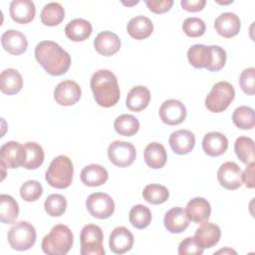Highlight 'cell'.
<instances>
[{
    "label": "cell",
    "instance_id": "6da1fadb",
    "mask_svg": "<svg viewBox=\"0 0 255 255\" xmlns=\"http://www.w3.org/2000/svg\"><path fill=\"white\" fill-rule=\"evenodd\" d=\"M35 58L42 68L52 76H61L68 72L71 57L59 44L53 41H42L35 48Z\"/></svg>",
    "mask_w": 255,
    "mask_h": 255
},
{
    "label": "cell",
    "instance_id": "7a4b0ae2",
    "mask_svg": "<svg viewBox=\"0 0 255 255\" xmlns=\"http://www.w3.org/2000/svg\"><path fill=\"white\" fill-rule=\"evenodd\" d=\"M90 86L96 103L104 108L115 106L121 97L116 75L110 70H98L91 78Z\"/></svg>",
    "mask_w": 255,
    "mask_h": 255
},
{
    "label": "cell",
    "instance_id": "3957f363",
    "mask_svg": "<svg viewBox=\"0 0 255 255\" xmlns=\"http://www.w3.org/2000/svg\"><path fill=\"white\" fill-rule=\"evenodd\" d=\"M187 59L194 68H205L208 71L217 72L220 71L226 63V52L220 46L195 44L188 49Z\"/></svg>",
    "mask_w": 255,
    "mask_h": 255
},
{
    "label": "cell",
    "instance_id": "277c9868",
    "mask_svg": "<svg viewBox=\"0 0 255 255\" xmlns=\"http://www.w3.org/2000/svg\"><path fill=\"white\" fill-rule=\"evenodd\" d=\"M73 233L64 224L55 225L42 240V250L48 255H65L73 246Z\"/></svg>",
    "mask_w": 255,
    "mask_h": 255
},
{
    "label": "cell",
    "instance_id": "5b68a950",
    "mask_svg": "<svg viewBox=\"0 0 255 255\" xmlns=\"http://www.w3.org/2000/svg\"><path fill=\"white\" fill-rule=\"evenodd\" d=\"M74 174L72 160L67 155L55 157L45 173V179L52 187L64 189L71 185Z\"/></svg>",
    "mask_w": 255,
    "mask_h": 255
},
{
    "label": "cell",
    "instance_id": "8992f818",
    "mask_svg": "<svg viewBox=\"0 0 255 255\" xmlns=\"http://www.w3.org/2000/svg\"><path fill=\"white\" fill-rule=\"evenodd\" d=\"M235 97L233 86L221 81L216 83L205 99V107L212 113H221L225 111L232 103Z\"/></svg>",
    "mask_w": 255,
    "mask_h": 255
},
{
    "label": "cell",
    "instance_id": "52a82bcc",
    "mask_svg": "<svg viewBox=\"0 0 255 255\" xmlns=\"http://www.w3.org/2000/svg\"><path fill=\"white\" fill-rule=\"evenodd\" d=\"M36 229L27 221H19L14 224L7 234L8 243L12 249L25 251L30 249L36 242Z\"/></svg>",
    "mask_w": 255,
    "mask_h": 255
},
{
    "label": "cell",
    "instance_id": "ba28073f",
    "mask_svg": "<svg viewBox=\"0 0 255 255\" xmlns=\"http://www.w3.org/2000/svg\"><path fill=\"white\" fill-rule=\"evenodd\" d=\"M82 255H104L103 246L104 233L100 226L96 224L85 225L80 233Z\"/></svg>",
    "mask_w": 255,
    "mask_h": 255
},
{
    "label": "cell",
    "instance_id": "9c48e42d",
    "mask_svg": "<svg viewBox=\"0 0 255 255\" xmlns=\"http://www.w3.org/2000/svg\"><path fill=\"white\" fill-rule=\"evenodd\" d=\"M108 156L110 161L116 166L127 167L134 161L136 151L132 143L123 140H115L109 145Z\"/></svg>",
    "mask_w": 255,
    "mask_h": 255
},
{
    "label": "cell",
    "instance_id": "30bf717a",
    "mask_svg": "<svg viewBox=\"0 0 255 255\" xmlns=\"http://www.w3.org/2000/svg\"><path fill=\"white\" fill-rule=\"evenodd\" d=\"M86 206L89 213L99 219H106L113 215L115 202L113 198L104 192H95L88 196Z\"/></svg>",
    "mask_w": 255,
    "mask_h": 255
},
{
    "label": "cell",
    "instance_id": "8fae6325",
    "mask_svg": "<svg viewBox=\"0 0 255 255\" xmlns=\"http://www.w3.org/2000/svg\"><path fill=\"white\" fill-rule=\"evenodd\" d=\"M26 159L24 144L10 140L2 144L0 149V163L4 168H17L23 166Z\"/></svg>",
    "mask_w": 255,
    "mask_h": 255
},
{
    "label": "cell",
    "instance_id": "7c38bea8",
    "mask_svg": "<svg viewBox=\"0 0 255 255\" xmlns=\"http://www.w3.org/2000/svg\"><path fill=\"white\" fill-rule=\"evenodd\" d=\"M160 120L168 126L181 124L186 118V108L178 100L170 99L164 101L159 108Z\"/></svg>",
    "mask_w": 255,
    "mask_h": 255
},
{
    "label": "cell",
    "instance_id": "4fadbf2b",
    "mask_svg": "<svg viewBox=\"0 0 255 255\" xmlns=\"http://www.w3.org/2000/svg\"><path fill=\"white\" fill-rule=\"evenodd\" d=\"M81 95L80 86L72 80H65L59 83L54 90L55 101L64 107L75 105L81 99Z\"/></svg>",
    "mask_w": 255,
    "mask_h": 255
},
{
    "label": "cell",
    "instance_id": "5bb4252c",
    "mask_svg": "<svg viewBox=\"0 0 255 255\" xmlns=\"http://www.w3.org/2000/svg\"><path fill=\"white\" fill-rule=\"evenodd\" d=\"M217 179L222 187L229 190H235L242 185L241 169L237 163L226 161L218 168Z\"/></svg>",
    "mask_w": 255,
    "mask_h": 255
},
{
    "label": "cell",
    "instance_id": "9a60e30c",
    "mask_svg": "<svg viewBox=\"0 0 255 255\" xmlns=\"http://www.w3.org/2000/svg\"><path fill=\"white\" fill-rule=\"evenodd\" d=\"M221 237V231L218 225L204 221L201 222V225L196 229L193 236L195 242L202 249H209L215 246Z\"/></svg>",
    "mask_w": 255,
    "mask_h": 255
},
{
    "label": "cell",
    "instance_id": "2e32d148",
    "mask_svg": "<svg viewBox=\"0 0 255 255\" xmlns=\"http://www.w3.org/2000/svg\"><path fill=\"white\" fill-rule=\"evenodd\" d=\"M109 245L110 249L115 254H124L131 249L133 245V235L127 227H116L110 235Z\"/></svg>",
    "mask_w": 255,
    "mask_h": 255
},
{
    "label": "cell",
    "instance_id": "e0dca14e",
    "mask_svg": "<svg viewBox=\"0 0 255 255\" xmlns=\"http://www.w3.org/2000/svg\"><path fill=\"white\" fill-rule=\"evenodd\" d=\"M241 27L239 17L232 12H224L220 14L214 21L216 32L224 38H232L236 36Z\"/></svg>",
    "mask_w": 255,
    "mask_h": 255
},
{
    "label": "cell",
    "instance_id": "ac0fdd59",
    "mask_svg": "<svg viewBox=\"0 0 255 255\" xmlns=\"http://www.w3.org/2000/svg\"><path fill=\"white\" fill-rule=\"evenodd\" d=\"M9 12L12 20L19 24H28L36 14L34 2L30 0H13L9 6Z\"/></svg>",
    "mask_w": 255,
    "mask_h": 255
},
{
    "label": "cell",
    "instance_id": "d6986e66",
    "mask_svg": "<svg viewBox=\"0 0 255 255\" xmlns=\"http://www.w3.org/2000/svg\"><path fill=\"white\" fill-rule=\"evenodd\" d=\"M94 47L102 56H113L119 52L121 48V40L117 34L111 31H104L99 33L95 38Z\"/></svg>",
    "mask_w": 255,
    "mask_h": 255
},
{
    "label": "cell",
    "instance_id": "ffe728a7",
    "mask_svg": "<svg viewBox=\"0 0 255 255\" xmlns=\"http://www.w3.org/2000/svg\"><path fill=\"white\" fill-rule=\"evenodd\" d=\"M169 145L176 154H186L195 145V135L188 129H178L173 131L168 139Z\"/></svg>",
    "mask_w": 255,
    "mask_h": 255
},
{
    "label": "cell",
    "instance_id": "44dd1931",
    "mask_svg": "<svg viewBox=\"0 0 255 255\" xmlns=\"http://www.w3.org/2000/svg\"><path fill=\"white\" fill-rule=\"evenodd\" d=\"M1 44L4 50L11 55H21L28 47L26 36L17 30H7L1 36Z\"/></svg>",
    "mask_w": 255,
    "mask_h": 255
},
{
    "label": "cell",
    "instance_id": "7402d4cb",
    "mask_svg": "<svg viewBox=\"0 0 255 255\" xmlns=\"http://www.w3.org/2000/svg\"><path fill=\"white\" fill-rule=\"evenodd\" d=\"M189 220L195 223L207 221L211 214L210 203L203 197H194L190 199L185 208Z\"/></svg>",
    "mask_w": 255,
    "mask_h": 255
},
{
    "label": "cell",
    "instance_id": "603a6c76",
    "mask_svg": "<svg viewBox=\"0 0 255 255\" xmlns=\"http://www.w3.org/2000/svg\"><path fill=\"white\" fill-rule=\"evenodd\" d=\"M202 148L210 156H219L227 150L228 139L219 131H210L202 139Z\"/></svg>",
    "mask_w": 255,
    "mask_h": 255
},
{
    "label": "cell",
    "instance_id": "cb8c5ba5",
    "mask_svg": "<svg viewBox=\"0 0 255 255\" xmlns=\"http://www.w3.org/2000/svg\"><path fill=\"white\" fill-rule=\"evenodd\" d=\"M163 223L170 233H181L188 227L189 219L185 209L181 207H173L165 213Z\"/></svg>",
    "mask_w": 255,
    "mask_h": 255
},
{
    "label": "cell",
    "instance_id": "d4e9b609",
    "mask_svg": "<svg viewBox=\"0 0 255 255\" xmlns=\"http://www.w3.org/2000/svg\"><path fill=\"white\" fill-rule=\"evenodd\" d=\"M149 101V90L144 86H135L128 92L126 99V106L132 112H140L148 106Z\"/></svg>",
    "mask_w": 255,
    "mask_h": 255
},
{
    "label": "cell",
    "instance_id": "484cf974",
    "mask_svg": "<svg viewBox=\"0 0 255 255\" xmlns=\"http://www.w3.org/2000/svg\"><path fill=\"white\" fill-rule=\"evenodd\" d=\"M80 175L82 182L91 187L103 185L109 178L108 170L104 166L95 163L85 166Z\"/></svg>",
    "mask_w": 255,
    "mask_h": 255
},
{
    "label": "cell",
    "instance_id": "4316f807",
    "mask_svg": "<svg viewBox=\"0 0 255 255\" xmlns=\"http://www.w3.org/2000/svg\"><path fill=\"white\" fill-rule=\"evenodd\" d=\"M92 31V24L88 20L82 18H77L70 21L65 28L67 38L74 42H82L87 40L91 36Z\"/></svg>",
    "mask_w": 255,
    "mask_h": 255
},
{
    "label": "cell",
    "instance_id": "83f0119b",
    "mask_svg": "<svg viewBox=\"0 0 255 255\" xmlns=\"http://www.w3.org/2000/svg\"><path fill=\"white\" fill-rule=\"evenodd\" d=\"M129 36L135 40H143L153 32V24L146 16H135L131 18L127 27Z\"/></svg>",
    "mask_w": 255,
    "mask_h": 255
},
{
    "label": "cell",
    "instance_id": "f1b7e54d",
    "mask_svg": "<svg viewBox=\"0 0 255 255\" xmlns=\"http://www.w3.org/2000/svg\"><path fill=\"white\" fill-rule=\"evenodd\" d=\"M143 158L149 167L153 169L161 168L165 165L167 160L166 150L161 143L150 142L144 148Z\"/></svg>",
    "mask_w": 255,
    "mask_h": 255
},
{
    "label": "cell",
    "instance_id": "f546056e",
    "mask_svg": "<svg viewBox=\"0 0 255 255\" xmlns=\"http://www.w3.org/2000/svg\"><path fill=\"white\" fill-rule=\"evenodd\" d=\"M23 79L21 74L15 69H6L0 75V89L6 95H15L21 91Z\"/></svg>",
    "mask_w": 255,
    "mask_h": 255
},
{
    "label": "cell",
    "instance_id": "4dcf8cb0",
    "mask_svg": "<svg viewBox=\"0 0 255 255\" xmlns=\"http://www.w3.org/2000/svg\"><path fill=\"white\" fill-rule=\"evenodd\" d=\"M19 215V205L17 201L8 194L0 195V220L5 224H12Z\"/></svg>",
    "mask_w": 255,
    "mask_h": 255
},
{
    "label": "cell",
    "instance_id": "1f68e13d",
    "mask_svg": "<svg viewBox=\"0 0 255 255\" xmlns=\"http://www.w3.org/2000/svg\"><path fill=\"white\" fill-rule=\"evenodd\" d=\"M65 17V10L63 6L58 2H50L46 4L40 14L41 21L46 26H57Z\"/></svg>",
    "mask_w": 255,
    "mask_h": 255
},
{
    "label": "cell",
    "instance_id": "d6a6232c",
    "mask_svg": "<svg viewBox=\"0 0 255 255\" xmlns=\"http://www.w3.org/2000/svg\"><path fill=\"white\" fill-rule=\"evenodd\" d=\"M26 150V159L23 163V167L27 169H37L44 162L45 153L43 147L34 141H28L24 143Z\"/></svg>",
    "mask_w": 255,
    "mask_h": 255
},
{
    "label": "cell",
    "instance_id": "836d02e7",
    "mask_svg": "<svg viewBox=\"0 0 255 255\" xmlns=\"http://www.w3.org/2000/svg\"><path fill=\"white\" fill-rule=\"evenodd\" d=\"M115 130L125 136H131L139 129V122L132 115H121L114 123Z\"/></svg>",
    "mask_w": 255,
    "mask_h": 255
},
{
    "label": "cell",
    "instance_id": "e575fe53",
    "mask_svg": "<svg viewBox=\"0 0 255 255\" xmlns=\"http://www.w3.org/2000/svg\"><path fill=\"white\" fill-rule=\"evenodd\" d=\"M237 157L245 164L254 162V141L249 136H239L234 142Z\"/></svg>",
    "mask_w": 255,
    "mask_h": 255
},
{
    "label": "cell",
    "instance_id": "d590c367",
    "mask_svg": "<svg viewBox=\"0 0 255 255\" xmlns=\"http://www.w3.org/2000/svg\"><path fill=\"white\" fill-rule=\"evenodd\" d=\"M232 121L240 129H252L255 126L254 110L247 106H240L233 112Z\"/></svg>",
    "mask_w": 255,
    "mask_h": 255
},
{
    "label": "cell",
    "instance_id": "8d00e7d4",
    "mask_svg": "<svg viewBox=\"0 0 255 255\" xmlns=\"http://www.w3.org/2000/svg\"><path fill=\"white\" fill-rule=\"evenodd\" d=\"M151 212L148 207L142 204H136L129 210L128 219L130 224L136 229H143L151 222Z\"/></svg>",
    "mask_w": 255,
    "mask_h": 255
},
{
    "label": "cell",
    "instance_id": "74e56055",
    "mask_svg": "<svg viewBox=\"0 0 255 255\" xmlns=\"http://www.w3.org/2000/svg\"><path fill=\"white\" fill-rule=\"evenodd\" d=\"M143 199L150 204H161L169 197L168 189L160 184H148L142 191Z\"/></svg>",
    "mask_w": 255,
    "mask_h": 255
},
{
    "label": "cell",
    "instance_id": "f35d334b",
    "mask_svg": "<svg viewBox=\"0 0 255 255\" xmlns=\"http://www.w3.org/2000/svg\"><path fill=\"white\" fill-rule=\"evenodd\" d=\"M45 211L52 217H58L64 214L67 208V200L62 194H50L44 202Z\"/></svg>",
    "mask_w": 255,
    "mask_h": 255
},
{
    "label": "cell",
    "instance_id": "ab89813d",
    "mask_svg": "<svg viewBox=\"0 0 255 255\" xmlns=\"http://www.w3.org/2000/svg\"><path fill=\"white\" fill-rule=\"evenodd\" d=\"M43 194V186L38 180H28L20 187L21 197L27 201H36Z\"/></svg>",
    "mask_w": 255,
    "mask_h": 255
},
{
    "label": "cell",
    "instance_id": "60d3db41",
    "mask_svg": "<svg viewBox=\"0 0 255 255\" xmlns=\"http://www.w3.org/2000/svg\"><path fill=\"white\" fill-rule=\"evenodd\" d=\"M205 29V23L197 17H188L182 24V30L188 37H200L204 34Z\"/></svg>",
    "mask_w": 255,
    "mask_h": 255
},
{
    "label": "cell",
    "instance_id": "b9f144b4",
    "mask_svg": "<svg viewBox=\"0 0 255 255\" xmlns=\"http://www.w3.org/2000/svg\"><path fill=\"white\" fill-rule=\"evenodd\" d=\"M254 75L255 69L253 67L247 68L243 70L239 77V85L241 90L246 95H254L255 94V85H254Z\"/></svg>",
    "mask_w": 255,
    "mask_h": 255
},
{
    "label": "cell",
    "instance_id": "7bdbcfd3",
    "mask_svg": "<svg viewBox=\"0 0 255 255\" xmlns=\"http://www.w3.org/2000/svg\"><path fill=\"white\" fill-rule=\"evenodd\" d=\"M203 253V249L198 246L193 237H186L183 239L178 246V254L179 255H201Z\"/></svg>",
    "mask_w": 255,
    "mask_h": 255
},
{
    "label": "cell",
    "instance_id": "ee69618b",
    "mask_svg": "<svg viewBox=\"0 0 255 255\" xmlns=\"http://www.w3.org/2000/svg\"><path fill=\"white\" fill-rule=\"evenodd\" d=\"M144 2L146 4L147 8L155 14L165 13L173 5L172 0H145Z\"/></svg>",
    "mask_w": 255,
    "mask_h": 255
},
{
    "label": "cell",
    "instance_id": "f6af8a7d",
    "mask_svg": "<svg viewBox=\"0 0 255 255\" xmlns=\"http://www.w3.org/2000/svg\"><path fill=\"white\" fill-rule=\"evenodd\" d=\"M206 4L205 0H181V7L188 12H198L201 11Z\"/></svg>",
    "mask_w": 255,
    "mask_h": 255
},
{
    "label": "cell",
    "instance_id": "bcb514c9",
    "mask_svg": "<svg viewBox=\"0 0 255 255\" xmlns=\"http://www.w3.org/2000/svg\"><path fill=\"white\" fill-rule=\"evenodd\" d=\"M254 162L247 164L246 168L241 172V178L242 182L246 185L248 188L254 187Z\"/></svg>",
    "mask_w": 255,
    "mask_h": 255
},
{
    "label": "cell",
    "instance_id": "7dc6e473",
    "mask_svg": "<svg viewBox=\"0 0 255 255\" xmlns=\"http://www.w3.org/2000/svg\"><path fill=\"white\" fill-rule=\"evenodd\" d=\"M215 253H216V254H219V253H223V254H225V253H229V254L233 253V254H236V251H234V250H232V249L226 247V248L221 249V250H219V251H217V252H215Z\"/></svg>",
    "mask_w": 255,
    "mask_h": 255
},
{
    "label": "cell",
    "instance_id": "c3c4849f",
    "mask_svg": "<svg viewBox=\"0 0 255 255\" xmlns=\"http://www.w3.org/2000/svg\"><path fill=\"white\" fill-rule=\"evenodd\" d=\"M138 1H132V2H125L123 1V4L124 5H128V6H131V5H134V4H137Z\"/></svg>",
    "mask_w": 255,
    "mask_h": 255
}]
</instances>
